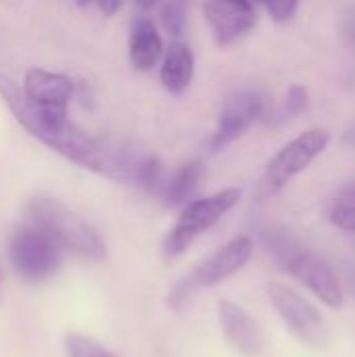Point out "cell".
I'll use <instances>...</instances> for the list:
<instances>
[{
    "mask_svg": "<svg viewBox=\"0 0 355 357\" xmlns=\"http://www.w3.org/2000/svg\"><path fill=\"white\" fill-rule=\"evenodd\" d=\"M257 2H262L268 8L272 19L289 21L295 15V10H297V2L299 0H257Z\"/></svg>",
    "mask_w": 355,
    "mask_h": 357,
    "instance_id": "cell-18",
    "label": "cell"
},
{
    "mask_svg": "<svg viewBox=\"0 0 355 357\" xmlns=\"http://www.w3.org/2000/svg\"><path fill=\"white\" fill-rule=\"evenodd\" d=\"M27 220L44 228L71 255L88 261H103L107 257V245L96 228L56 199H31L27 205Z\"/></svg>",
    "mask_w": 355,
    "mask_h": 357,
    "instance_id": "cell-2",
    "label": "cell"
},
{
    "mask_svg": "<svg viewBox=\"0 0 355 357\" xmlns=\"http://www.w3.org/2000/svg\"><path fill=\"white\" fill-rule=\"evenodd\" d=\"M161 23L169 36L178 38L186 23V2L184 0H167L161 10Z\"/></svg>",
    "mask_w": 355,
    "mask_h": 357,
    "instance_id": "cell-17",
    "label": "cell"
},
{
    "mask_svg": "<svg viewBox=\"0 0 355 357\" xmlns=\"http://www.w3.org/2000/svg\"><path fill=\"white\" fill-rule=\"evenodd\" d=\"M268 299L274 305L280 320L285 322L287 331L301 345L320 349L331 341V333H328L324 316L301 293H297L295 289L287 284L272 282L268 284Z\"/></svg>",
    "mask_w": 355,
    "mask_h": 357,
    "instance_id": "cell-6",
    "label": "cell"
},
{
    "mask_svg": "<svg viewBox=\"0 0 355 357\" xmlns=\"http://www.w3.org/2000/svg\"><path fill=\"white\" fill-rule=\"evenodd\" d=\"M239 201H241V190L226 188V190H220L205 199L188 203L180 211L176 224L163 238V245H161L163 257L165 259L180 257L184 251L190 249V245L201 234L211 230L230 209H234L239 205Z\"/></svg>",
    "mask_w": 355,
    "mask_h": 357,
    "instance_id": "cell-4",
    "label": "cell"
},
{
    "mask_svg": "<svg viewBox=\"0 0 355 357\" xmlns=\"http://www.w3.org/2000/svg\"><path fill=\"white\" fill-rule=\"evenodd\" d=\"M192 75H195V56L190 48L182 42H172L161 65V82L165 90L172 94L186 92L192 82Z\"/></svg>",
    "mask_w": 355,
    "mask_h": 357,
    "instance_id": "cell-14",
    "label": "cell"
},
{
    "mask_svg": "<svg viewBox=\"0 0 355 357\" xmlns=\"http://www.w3.org/2000/svg\"><path fill=\"white\" fill-rule=\"evenodd\" d=\"M121 2H123V0H96L100 13H103L105 17H113V15L121 8Z\"/></svg>",
    "mask_w": 355,
    "mask_h": 357,
    "instance_id": "cell-20",
    "label": "cell"
},
{
    "mask_svg": "<svg viewBox=\"0 0 355 357\" xmlns=\"http://www.w3.org/2000/svg\"><path fill=\"white\" fill-rule=\"evenodd\" d=\"M285 268L299 284H303L316 299H320V303L331 310L343 307L345 293L341 280L320 255L301 247L291 249L285 255Z\"/></svg>",
    "mask_w": 355,
    "mask_h": 357,
    "instance_id": "cell-8",
    "label": "cell"
},
{
    "mask_svg": "<svg viewBox=\"0 0 355 357\" xmlns=\"http://www.w3.org/2000/svg\"><path fill=\"white\" fill-rule=\"evenodd\" d=\"M253 255V241L245 234L230 238L211 255H207L201 264H197L172 291L167 303L174 310H182L192 295L199 291L218 287L220 282L236 276Z\"/></svg>",
    "mask_w": 355,
    "mask_h": 357,
    "instance_id": "cell-3",
    "label": "cell"
},
{
    "mask_svg": "<svg viewBox=\"0 0 355 357\" xmlns=\"http://www.w3.org/2000/svg\"><path fill=\"white\" fill-rule=\"evenodd\" d=\"M205 17L220 46L232 44L241 36L251 31L257 23L251 0H207Z\"/></svg>",
    "mask_w": 355,
    "mask_h": 357,
    "instance_id": "cell-11",
    "label": "cell"
},
{
    "mask_svg": "<svg viewBox=\"0 0 355 357\" xmlns=\"http://www.w3.org/2000/svg\"><path fill=\"white\" fill-rule=\"evenodd\" d=\"M218 320L226 341L243 357L262 356L266 347V335L262 324L239 303L222 299L218 303Z\"/></svg>",
    "mask_w": 355,
    "mask_h": 357,
    "instance_id": "cell-9",
    "label": "cell"
},
{
    "mask_svg": "<svg viewBox=\"0 0 355 357\" xmlns=\"http://www.w3.org/2000/svg\"><path fill=\"white\" fill-rule=\"evenodd\" d=\"M63 349L67 357H119L96 339L82 333H67L63 339Z\"/></svg>",
    "mask_w": 355,
    "mask_h": 357,
    "instance_id": "cell-16",
    "label": "cell"
},
{
    "mask_svg": "<svg viewBox=\"0 0 355 357\" xmlns=\"http://www.w3.org/2000/svg\"><path fill=\"white\" fill-rule=\"evenodd\" d=\"M0 96L21 128L36 140L88 172L128 182V169L134 159L132 153L136 151L90 136L69 119L67 109H44L33 105L17 84L4 75H0Z\"/></svg>",
    "mask_w": 355,
    "mask_h": 357,
    "instance_id": "cell-1",
    "label": "cell"
},
{
    "mask_svg": "<svg viewBox=\"0 0 355 357\" xmlns=\"http://www.w3.org/2000/svg\"><path fill=\"white\" fill-rule=\"evenodd\" d=\"M201 178H203V163L201 161H188L178 172H174L167 182H163V186H161L163 203L167 207L184 205L192 197V192L197 190Z\"/></svg>",
    "mask_w": 355,
    "mask_h": 357,
    "instance_id": "cell-15",
    "label": "cell"
},
{
    "mask_svg": "<svg viewBox=\"0 0 355 357\" xmlns=\"http://www.w3.org/2000/svg\"><path fill=\"white\" fill-rule=\"evenodd\" d=\"M136 4H138L140 8L149 10V8H153V6L157 4V0H136Z\"/></svg>",
    "mask_w": 355,
    "mask_h": 357,
    "instance_id": "cell-21",
    "label": "cell"
},
{
    "mask_svg": "<svg viewBox=\"0 0 355 357\" xmlns=\"http://www.w3.org/2000/svg\"><path fill=\"white\" fill-rule=\"evenodd\" d=\"M328 132L324 130H308L289 144H285L268 163L266 174L262 178L264 197L276 195L282 190L295 176H299L316 157H320L328 146Z\"/></svg>",
    "mask_w": 355,
    "mask_h": 357,
    "instance_id": "cell-7",
    "label": "cell"
},
{
    "mask_svg": "<svg viewBox=\"0 0 355 357\" xmlns=\"http://www.w3.org/2000/svg\"><path fill=\"white\" fill-rule=\"evenodd\" d=\"M23 92L38 107L67 109L69 100L75 92V86L63 73H54V71H48L42 67H31V69H27V73L23 77Z\"/></svg>",
    "mask_w": 355,
    "mask_h": 357,
    "instance_id": "cell-12",
    "label": "cell"
},
{
    "mask_svg": "<svg viewBox=\"0 0 355 357\" xmlns=\"http://www.w3.org/2000/svg\"><path fill=\"white\" fill-rule=\"evenodd\" d=\"M301 109H305V90L299 88V86H293L291 92H289V96H287V102L282 107L280 119H289V115H295Z\"/></svg>",
    "mask_w": 355,
    "mask_h": 357,
    "instance_id": "cell-19",
    "label": "cell"
},
{
    "mask_svg": "<svg viewBox=\"0 0 355 357\" xmlns=\"http://www.w3.org/2000/svg\"><path fill=\"white\" fill-rule=\"evenodd\" d=\"M75 2H77V4H88L90 0H75Z\"/></svg>",
    "mask_w": 355,
    "mask_h": 357,
    "instance_id": "cell-22",
    "label": "cell"
},
{
    "mask_svg": "<svg viewBox=\"0 0 355 357\" xmlns=\"http://www.w3.org/2000/svg\"><path fill=\"white\" fill-rule=\"evenodd\" d=\"M63 247L38 224L15 228L8 238V259L13 270L27 282H44L63 266Z\"/></svg>",
    "mask_w": 355,
    "mask_h": 357,
    "instance_id": "cell-5",
    "label": "cell"
},
{
    "mask_svg": "<svg viewBox=\"0 0 355 357\" xmlns=\"http://www.w3.org/2000/svg\"><path fill=\"white\" fill-rule=\"evenodd\" d=\"M262 109H264V98L257 92L253 90L234 92L222 107L218 128L211 138V149L220 151L230 142H234L239 136H243L253 126V121L262 115Z\"/></svg>",
    "mask_w": 355,
    "mask_h": 357,
    "instance_id": "cell-10",
    "label": "cell"
},
{
    "mask_svg": "<svg viewBox=\"0 0 355 357\" xmlns=\"http://www.w3.org/2000/svg\"><path fill=\"white\" fill-rule=\"evenodd\" d=\"M128 52H130V63L136 71H151L159 63L163 54V40L151 19L136 17L132 21Z\"/></svg>",
    "mask_w": 355,
    "mask_h": 357,
    "instance_id": "cell-13",
    "label": "cell"
}]
</instances>
